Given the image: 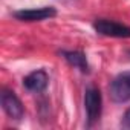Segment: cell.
<instances>
[{
  "instance_id": "6da1fadb",
  "label": "cell",
  "mask_w": 130,
  "mask_h": 130,
  "mask_svg": "<svg viewBox=\"0 0 130 130\" xmlns=\"http://www.w3.org/2000/svg\"><path fill=\"white\" fill-rule=\"evenodd\" d=\"M93 29L96 34L113 38H130V26L110 19H96L93 22Z\"/></svg>"
},
{
  "instance_id": "7a4b0ae2",
  "label": "cell",
  "mask_w": 130,
  "mask_h": 130,
  "mask_svg": "<svg viewBox=\"0 0 130 130\" xmlns=\"http://www.w3.org/2000/svg\"><path fill=\"white\" fill-rule=\"evenodd\" d=\"M84 110L87 118V125H93L100 121L103 112V96L96 87H89L84 93Z\"/></svg>"
},
{
  "instance_id": "3957f363",
  "label": "cell",
  "mask_w": 130,
  "mask_h": 130,
  "mask_svg": "<svg viewBox=\"0 0 130 130\" xmlns=\"http://www.w3.org/2000/svg\"><path fill=\"white\" fill-rule=\"evenodd\" d=\"M109 93L113 103H127L130 101V71L116 75L110 86Z\"/></svg>"
},
{
  "instance_id": "277c9868",
  "label": "cell",
  "mask_w": 130,
  "mask_h": 130,
  "mask_svg": "<svg viewBox=\"0 0 130 130\" xmlns=\"http://www.w3.org/2000/svg\"><path fill=\"white\" fill-rule=\"evenodd\" d=\"M0 104H2V109L3 112L11 118V119H22L23 115H25V107L20 101V98L12 92V90H8V89H3L2 90V95H0Z\"/></svg>"
},
{
  "instance_id": "5b68a950",
  "label": "cell",
  "mask_w": 130,
  "mask_h": 130,
  "mask_svg": "<svg viewBox=\"0 0 130 130\" xmlns=\"http://www.w3.org/2000/svg\"><path fill=\"white\" fill-rule=\"evenodd\" d=\"M57 11L52 6H41V8H29V9H20L14 12V17L20 22H43L47 19L55 17Z\"/></svg>"
},
{
  "instance_id": "8992f818",
  "label": "cell",
  "mask_w": 130,
  "mask_h": 130,
  "mask_svg": "<svg viewBox=\"0 0 130 130\" xmlns=\"http://www.w3.org/2000/svg\"><path fill=\"white\" fill-rule=\"evenodd\" d=\"M49 84V75L46 74V71L43 69H37V71H32L31 74H28L25 78H23V86L25 89H28L29 92H35V93H40L43 92Z\"/></svg>"
},
{
  "instance_id": "52a82bcc",
  "label": "cell",
  "mask_w": 130,
  "mask_h": 130,
  "mask_svg": "<svg viewBox=\"0 0 130 130\" xmlns=\"http://www.w3.org/2000/svg\"><path fill=\"white\" fill-rule=\"evenodd\" d=\"M61 55L72 68H75L81 72H89V63H87V58L83 52H80V51H63Z\"/></svg>"
},
{
  "instance_id": "ba28073f",
  "label": "cell",
  "mask_w": 130,
  "mask_h": 130,
  "mask_svg": "<svg viewBox=\"0 0 130 130\" xmlns=\"http://www.w3.org/2000/svg\"><path fill=\"white\" fill-rule=\"evenodd\" d=\"M121 127H124V128H130V107H128V109L124 112V115H122Z\"/></svg>"
}]
</instances>
